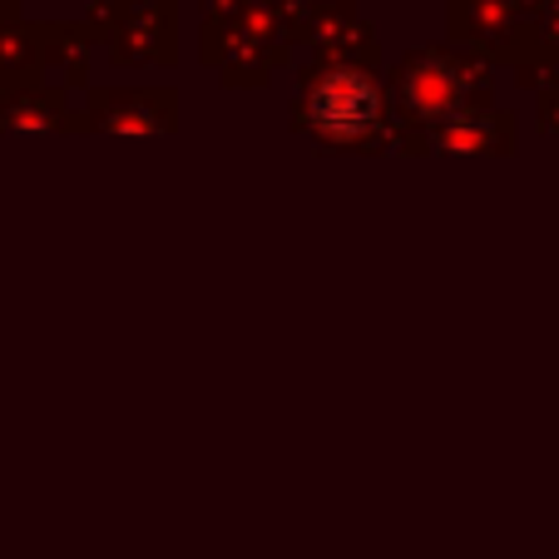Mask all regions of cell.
<instances>
[{
	"mask_svg": "<svg viewBox=\"0 0 559 559\" xmlns=\"http://www.w3.org/2000/svg\"><path fill=\"white\" fill-rule=\"evenodd\" d=\"M381 119V85L361 70H328L307 90V124L322 139H361Z\"/></svg>",
	"mask_w": 559,
	"mask_h": 559,
	"instance_id": "cell-1",
	"label": "cell"
}]
</instances>
